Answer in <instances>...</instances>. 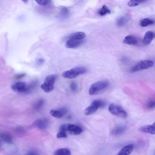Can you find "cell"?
I'll use <instances>...</instances> for the list:
<instances>
[{
    "mask_svg": "<svg viewBox=\"0 0 155 155\" xmlns=\"http://www.w3.org/2000/svg\"><path fill=\"white\" fill-rule=\"evenodd\" d=\"M67 131L71 134L79 135L82 132V129L76 125L67 124Z\"/></svg>",
    "mask_w": 155,
    "mask_h": 155,
    "instance_id": "obj_8",
    "label": "cell"
},
{
    "mask_svg": "<svg viewBox=\"0 0 155 155\" xmlns=\"http://www.w3.org/2000/svg\"><path fill=\"white\" fill-rule=\"evenodd\" d=\"M67 110L65 108H61L56 110H51L50 111V114L54 117L61 118L65 114H66Z\"/></svg>",
    "mask_w": 155,
    "mask_h": 155,
    "instance_id": "obj_10",
    "label": "cell"
},
{
    "mask_svg": "<svg viewBox=\"0 0 155 155\" xmlns=\"http://www.w3.org/2000/svg\"><path fill=\"white\" fill-rule=\"evenodd\" d=\"M67 132L61 130H59V131L56 134L57 138H65L67 137Z\"/></svg>",
    "mask_w": 155,
    "mask_h": 155,
    "instance_id": "obj_25",
    "label": "cell"
},
{
    "mask_svg": "<svg viewBox=\"0 0 155 155\" xmlns=\"http://www.w3.org/2000/svg\"><path fill=\"white\" fill-rule=\"evenodd\" d=\"M56 79V76L55 74H50L47 76L44 83L41 85V88L46 93L51 91L54 88V85Z\"/></svg>",
    "mask_w": 155,
    "mask_h": 155,
    "instance_id": "obj_3",
    "label": "cell"
},
{
    "mask_svg": "<svg viewBox=\"0 0 155 155\" xmlns=\"http://www.w3.org/2000/svg\"><path fill=\"white\" fill-rule=\"evenodd\" d=\"M146 107L148 109H153L155 108V101L150 100L146 104Z\"/></svg>",
    "mask_w": 155,
    "mask_h": 155,
    "instance_id": "obj_24",
    "label": "cell"
},
{
    "mask_svg": "<svg viewBox=\"0 0 155 155\" xmlns=\"http://www.w3.org/2000/svg\"><path fill=\"white\" fill-rule=\"evenodd\" d=\"M140 130L143 133H149L151 134H155V122L151 125H148L142 127Z\"/></svg>",
    "mask_w": 155,
    "mask_h": 155,
    "instance_id": "obj_14",
    "label": "cell"
},
{
    "mask_svg": "<svg viewBox=\"0 0 155 155\" xmlns=\"http://www.w3.org/2000/svg\"><path fill=\"white\" fill-rule=\"evenodd\" d=\"M105 105L104 102L100 99L93 101L91 104L88 106L84 110V114L87 116H89L94 113L99 108L102 107Z\"/></svg>",
    "mask_w": 155,
    "mask_h": 155,
    "instance_id": "obj_4",
    "label": "cell"
},
{
    "mask_svg": "<svg viewBox=\"0 0 155 155\" xmlns=\"http://www.w3.org/2000/svg\"><path fill=\"white\" fill-rule=\"evenodd\" d=\"M134 146L133 144H129L124 147L117 154V155H130L133 151Z\"/></svg>",
    "mask_w": 155,
    "mask_h": 155,
    "instance_id": "obj_13",
    "label": "cell"
},
{
    "mask_svg": "<svg viewBox=\"0 0 155 155\" xmlns=\"http://www.w3.org/2000/svg\"><path fill=\"white\" fill-rule=\"evenodd\" d=\"M26 155H38V154L35 152H33V151H31V152H29Z\"/></svg>",
    "mask_w": 155,
    "mask_h": 155,
    "instance_id": "obj_29",
    "label": "cell"
},
{
    "mask_svg": "<svg viewBox=\"0 0 155 155\" xmlns=\"http://www.w3.org/2000/svg\"><path fill=\"white\" fill-rule=\"evenodd\" d=\"M87 72V68L85 67L78 66L75 67L69 70L65 71L62 73V76L65 79H74L81 74H84Z\"/></svg>",
    "mask_w": 155,
    "mask_h": 155,
    "instance_id": "obj_1",
    "label": "cell"
},
{
    "mask_svg": "<svg viewBox=\"0 0 155 155\" xmlns=\"http://www.w3.org/2000/svg\"><path fill=\"white\" fill-rule=\"evenodd\" d=\"M36 2L40 5L42 6H45L48 5L50 3V1H47V0H42V1H36Z\"/></svg>",
    "mask_w": 155,
    "mask_h": 155,
    "instance_id": "obj_26",
    "label": "cell"
},
{
    "mask_svg": "<svg viewBox=\"0 0 155 155\" xmlns=\"http://www.w3.org/2000/svg\"><path fill=\"white\" fill-rule=\"evenodd\" d=\"M123 42L128 45H136L137 44V39L135 36L130 35L125 37Z\"/></svg>",
    "mask_w": 155,
    "mask_h": 155,
    "instance_id": "obj_15",
    "label": "cell"
},
{
    "mask_svg": "<svg viewBox=\"0 0 155 155\" xmlns=\"http://www.w3.org/2000/svg\"><path fill=\"white\" fill-rule=\"evenodd\" d=\"M85 36H86V35L84 32L78 31L70 35L68 38L77 39V40H83L85 38Z\"/></svg>",
    "mask_w": 155,
    "mask_h": 155,
    "instance_id": "obj_17",
    "label": "cell"
},
{
    "mask_svg": "<svg viewBox=\"0 0 155 155\" xmlns=\"http://www.w3.org/2000/svg\"><path fill=\"white\" fill-rule=\"evenodd\" d=\"M154 65V62L151 60H142L138 62L134 66L131 68V72H136L143 70H146L151 68Z\"/></svg>",
    "mask_w": 155,
    "mask_h": 155,
    "instance_id": "obj_5",
    "label": "cell"
},
{
    "mask_svg": "<svg viewBox=\"0 0 155 155\" xmlns=\"http://www.w3.org/2000/svg\"><path fill=\"white\" fill-rule=\"evenodd\" d=\"M155 38V33L153 31H148L145 33L142 42L143 44L147 45L151 42V41Z\"/></svg>",
    "mask_w": 155,
    "mask_h": 155,
    "instance_id": "obj_12",
    "label": "cell"
},
{
    "mask_svg": "<svg viewBox=\"0 0 155 155\" xmlns=\"http://www.w3.org/2000/svg\"><path fill=\"white\" fill-rule=\"evenodd\" d=\"M155 23V21L150 18H143L140 21V22H139V25L141 26V27H147L148 25H152L153 24Z\"/></svg>",
    "mask_w": 155,
    "mask_h": 155,
    "instance_id": "obj_18",
    "label": "cell"
},
{
    "mask_svg": "<svg viewBox=\"0 0 155 155\" xmlns=\"http://www.w3.org/2000/svg\"><path fill=\"white\" fill-rule=\"evenodd\" d=\"M110 10L105 5H103L102 7L97 11V14L100 16H105L107 14H110Z\"/></svg>",
    "mask_w": 155,
    "mask_h": 155,
    "instance_id": "obj_20",
    "label": "cell"
},
{
    "mask_svg": "<svg viewBox=\"0 0 155 155\" xmlns=\"http://www.w3.org/2000/svg\"><path fill=\"white\" fill-rule=\"evenodd\" d=\"M43 104H44L43 100H40V101H39L36 104V105H35V109L38 110V109H39L40 108H41V107H42V105H43Z\"/></svg>",
    "mask_w": 155,
    "mask_h": 155,
    "instance_id": "obj_28",
    "label": "cell"
},
{
    "mask_svg": "<svg viewBox=\"0 0 155 155\" xmlns=\"http://www.w3.org/2000/svg\"><path fill=\"white\" fill-rule=\"evenodd\" d=\"M108 110L111 114L117 117L125 118L127 116V112L122 108V107L114 104H111L109 105Z\"/></svg>",
    "mask_w": 155,
    "mask_h": 155,
    "instance_id": "obj_6",
    "label": "cell"
},
{
    "mask_svg": "<svg viewBox=\"0 0 155 155\" xmlns=\"http://www.w3.org/2000/svg\"><path fill=\"white\" fill-rule=\"evenodd\" d=\"M71 153L70 150L66 148L58 149L54 153V155H71Z\"/></svg>",
    "mask_w": 155,
    "mask_h": 155,
    "instance_id": "obj_19",
    "label": "cell"
},
{
    "mask_svg": "<svg viewBox=\"0 0 155 155\" xmlns=\"http://www.w3.org/2000/svg\"><path fill=\"white\" fill-rule=\"evenodd\" d=\"M48 125V120L45 119H39L35 120L33 123V126L38 128L44 130L47 128Z\"/></svg>",
    "mask_w": 155,
    "mask_h": 155,
    "instance_id": "obj_11",
    "label": "cell"
},
{
    "mask_svg": "<svg viewBox=\"0 0 155 155\" xmlns=\"http://www.w3.org/2000/svg\"><path fill=\"white\" fill-rule=\"evenodd\" d=\"M128 21V18L127 16H121L117 20V25L119 27H122Z\"/></svg>",
    "mask_w": 155,
    "mask_h": 155,
    "instance_id": "obj_22",
    "label": "cell"
},
{
    "mask_svg": "<svg viewBox=\"0 0 155 155\" xmlns=\"http://www.w3.org/2000/svg\"><path fill=\"white\" fill-rule=\"evenodd\" d=\"M126 130V127L125 126L119 125L115 127L111 131V134L114 136H118L123 134Z\"/></svg>",
    "mask_w": 155,
    "mask_h": 155,
    "instance_id": "obj_16",
    "label": "cell"
},
{
    "mask_svg": "<svg viewBox=\"0 0 155 155\" xmlns=\"http://www.w3.org/2000/svg\"><path fill=\"white\" fill-rule=\"evenodd\" d=\"M145 1H134V0H131V1H130L127 4L129 7H136L137 5H138L140 3H142Z\"/></svg>",
    "mask_w": 155,
    "mask_h": 155,
    "instance_id": "obj_23",
    "label": "cell"
},
{
    "mask_svg": "<svg viewBox=\"0 0 155 155\" xmlns=\"http://www.w3.org/2000/svg\"><path fill=\"white\" fill-rule=\"evenodd\" d=\"M70 88L71 90L73 91H76L77 90V88H78V85H77V84L74 82H72L70 85Z\"/></svg>",
    "mask_w": 155,
    "mask_h": 155,
    "instance_id": "obj_27",
    "label": "cell"
},
{
    "mask_svg": "<svg viewBox=\"0 0 155 155\" xmlns=\"http://www.w3.org/2000/svg\"><path fill=\"white\" fill-rule=\"evenodd\" d=\"M1 139L5 142L7 143H11L12 142V136L7 133H1V135H0Z\"/></svg>",
    "mask_w": 155,
    "mask_h": 155,
    "instance_id": "obj_21",
    "label": "cell"
},
{
    "mask_svg": "<svg viewBox=\"0 0 155 155\" xmlns=\"http://www.w3.org/2000/svg\"><path fill=\"white\" fill-rule=\"evenodd\" d=\"M84 42L83 40H77L74 39L68 38L65 42V47L68 48H73L79 47Z\"/></svg>",
    "mask_w": 155,
    "mask_h": 155,
    "instance_id": "obj_9",
    "label": "cell"
},
{
    "mask_svg": "<svg viewBox=\"0 0 155 155\" xmlns=\"http://www.w3.org/2000/svg\"><path fill=\"white\" fill-rule=\"evenodd\" d=\"M11 88L13 91L19 93H24L28 90V87L25 82H18L15 83L12 85Z\"/></svg>",
    "mask_w": 155,
    "mask_h": 155,
    "instance_id": "obj_7",
    "label": "cell"
},
{
    "mask_svg": "<svg viewBox=\"0 0 155 155\" xmlns=\"http://www.w3.org/2000/svg\"><path fill=\"white\" fill-rule=\"evenodd\" d=\"M108 85V81L106 80L100 81L92 84L88 90L90 95H95L105 89Z\"/></svg>",
    "mask_w": 155,
    "mask_h": 155,
    "instance_id": "obj_2",
    "label": "cell"
}]
</instances>
